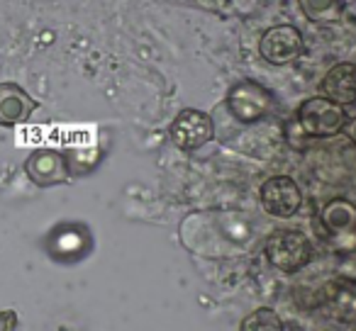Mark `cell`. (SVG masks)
Returning <instances> with one entry per match:
<instances>
[{"instance_id":"6da1fadb","label":"cell","mask_w":356,"mask_h":331,"mask_svg":"<svg viewBox=\"0 0 356 331\" xmlns=\"http://www.w3.org/2000/svg\"><path fill=\"white\" fill-rule=\"evenodd\" d=\"M264 253H266L268 263L281 273H296L310 263L312 244L298 229H278L266 239Z\"/></svg>"},{"instance_id":"7a4b0ae2","label":"cell","mask_w":356,"mask_h":331,"mask_svg":"<svg viewBox=\"0 0 356 331\" xmlns=\"http://www.w3.org/2000/svg\"><path fill=\"white\" fill-rule=\"evenodd\" d=\"M298 124L305 129L307 137H334L344 129V124L349 122L346 117V110L341 105L327 100L325 95H317V98H307L305 103L298 108L296 114Z\"/></svg>"},{"instance_id":"3957f363","label":"cell","mask_w":356,"mask_h":331,"mask_svg":"<svg viewBox=\"0 0 356 331\" xmlns=\"http://www.w3.org/2000/svg\"><path fill=\"white\" fill-rule=\"evenodd\" d=\"M227 110L242 124L261 122L271 114L273 95L257 80H242V83L232 85V90L227 93Z\"/></svg>"},{"instance_id":"277c9868","label":"cell","mask_w":356,"mask_h":331,"mask_svg":"<svg viewBox=\"0 0 356 331\" xmlns=\"http://www.w3.org/2000/svg\"><path fill=\"white\" fill-rule=\"evenodd\" d=\"M320 224L337 251H349L356 244V205L346 198H334L322 207Z\"/></svg>"},{"instance_id":"5b68a950","label":"cell","mask_w":356,"mask_h":331,"mask_svg":"<svg viewBox=\"0 0 356 331\" xmlns=\"http://www.w3.org/2000/svg\"><path fill=\"white\" fill-rule=\"evenodd\" d=\"M259 54L271 66H288L302 54V35L293 25L268 27L259 42Z\"/></svg>"},{"instance_id":"8992f818","label":"cell","mask_w":356,"mask_h":331,"mask_svg":"<svg viewBox=\"0 0 356 331\" xmlns=\"http://www.w3.org/2000/svg\"><path fill=\"white\" fill-rule=\"evenodd\" d=\"M215 137V124L208 112L186 108L171 124V142L184 151H195Z\"/></svg>"},{"instance_id":"52a82bcc","label":"cell","mask_w":356,"mask_h":331,"mask_svg":"<svg viewBox=\"0 0 356 331\" xmlns=\"http://www.w3.org/2000/svg\"><path fill=\"white\" fill-rule=\"evenodd\" d=\"M261 207L266 210L271 217L288 219L300 210L302 205V193L300 185L288 176H273V178L264 180L261 185Z\"/></svg>"},{"instance_id":"ba28073f","label":"cell","mask_w":356,"mask_h":331,"mask_svg":"<svg viewBox=\"0 0 356 331\" xmlns=\"http://www.w3.org/2000/svg\"><path fill=\"white\" fill-rule=\"evenodd\" d=\"M322 95L337 105H354L356 103V64L341 61L334 64L322 78Z\"/></svg>"},{"instance_id":"9c48e42d","label":"cell","mask_w":356,"mask_h":331,"mask_svg":"<svg viewBox=\"0 0 356 331\" xmlns=\"http://www.w3.org/2000/svg\"><path fill=\"white\" fill-rule=\"evenodd\" d=\"M327 300H330L334 319L344 324H356V285L354 282H330L327 285Z\"/></svg>"},{"instance_id":"30bf717a","label":"cell","mask_w":356,"mask_h":331,"mask_svg":"<svg viewBox=\"0 0 356 331\" xmlns=\"http://www.w3.org/2000/svg\"><path fill=\"white\" fill-rule=\"evenodd\" d=\"M30 173L37 183L47 185V183H59V180H66V166L64 158L54 151L47 153H37L30 161Z\"/></svg>"},{"instance_id":"8fae6325","label":"cell","mask_w":356,"mask_h":331,"mask_svg":"<svg viewBox=\"0 0 356 331\" xmlns=\"http://www.w3.org/2000/svg\"><path fill=\"white\" fill-rule=\"evenodd\" d=\"M300 10L315 25H334L341 20L344 0H300Z\"/></svg>"},{"instance_id":"7c38bea8","label":"cell","mask_w":356,"mask_h":331,"mask_svg":"<svg viewBox=\"0 0 356 331\" xmlns=\"http://www.w3.org/2000/svg\"><path fill=\"white\" fill-rule=\"evenodd\" d=\"M239 331H283V319L271 307H259L244 316Z\"/></svg>"},{"instance_id":"4fadbf2b","label":"cell","mask_w":356,"mask_h":331,"mask_svg":"<svg viewBox=\"0 0 356 331\" xmlns=\"http://www.w3.org/2000/svg\"><path fill=\"white\" fill-rule=\"evenodd\" d=\"M286 137H288V142H291V146L293 148H302L307 144V134H305V129L298 124V119H291V122L286 124Z\"/></svg>"},{"instance_id":"5bb4252c","label":"cell","mask_w":356,"mask_h":331,"mask_svg":"<svg viewBox=\"0 0 356 331\" xmlns=\"http://www.w3.org/2000/svg\"><path fill=\"white\" fill-rule=\"evenodd\" d=\"M0 331H17L15 312H0Z\"/></svg>"},{"instance_id":"9a60e30c","label":"cell","mask_w":356,"mask_h":331,"mask_svg":"<svg viewBox=\"0 0 356 331\" xmlns=\"http://www.w3.org/2000/svg\"><path fill=\"white\" fill-rule=\"evenodd\" d=\"M341 132H344L346 137L351 139V144H356V117H354V119H349V122L344 124V129H341Z\"/></svg>"}]
</instances>
